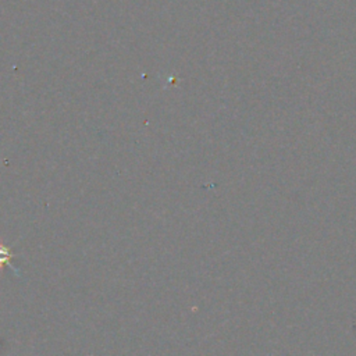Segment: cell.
Segmentation results:
<instances>
[{"label": "cell", "mask_w": 356, "mask_h": 356, "mask_svg": "<svg viewBox=\"0 0 356 356\" xmlns=\"http://www.w3.org/2000/svg\"><path fill=\"white\" fill-rule=\"evenodd\" d=\"M13 257H15V254L11 252V249H10L8 246H6V245H0V268H3L4 266H7V267L11 268V271L14 273V275L21 277V270L17 268V267L11 263Z\"/></svg>", "instance_id": "1"}]
</instances>
